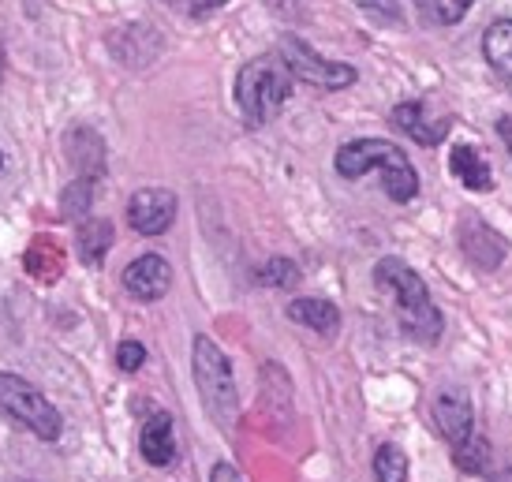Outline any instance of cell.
Segmentation results:
<instances>
[{
	"mask_svg": "<svg viewBox=\"0 0 512 482\" xmlns=\"http://www.w3.org/2000/svg\"><path fill=\"white\" fill-rule=\"evenodd\" d=\"M498 135H501V142H505V150L512 154V116H501L498 120Z\"/></svg>",
	"mask_w": 512,
	"mask_h": 482,
	"instance_id": "27",
	"label": "cell"
},
{
	"mask_svg": "<svg viewBox=\"0 0 512 482\" xmlns=\"http://www.w3.org/2000/svg\"><path fill=\"white\" fill-rule=\"evenodd\" d=\"M471 4L475 0H415L419 19L430 23V27H456L471 12Z\"/></svg>",
	"mask_w": 512,
	"mask_h": 482,
	"instance_id": "19",
	"label": "cell"
},
{
	"mask_svg": "<svg viewBox=\"0 0 512 482\" xmlns=\"http://www.w3.org/2000/svg\"><path fill=\"white\" fill-rule=\"evenodd\" d=\"M210 482H243V475L232 464H214V471H210Z\"/></svg>",
	"mask_w": 512,
	"mask_h": 482,
	"instance_id": "26",
	"label": "cell"
},
{
	"mask_svg": "<svg viewBox=\"0 0 512 482\" xmlns=\"http://www.w3.org/2000/svg\"><path fill=\"white\" fill-rule=\"evenodd\" d=\"M281 57H285L288 71L296 75L299 83L314 86V90H344L359 79L352 64H341V60H326L318 49H311L299 38H285L281 42Z\"/></svg>",
	"mask_w": 512,
	"mask_h": 482,
	"instance_id": "6",
	"label": "cell"
},
{
	"mask_svg": "<svg viewBox=\"0 0 512 482\" xmlns=\"http://www.w3.org/2000/svg\"><path fill=\"white\" fill-rule=\"evenodd\" d=\"M139 449H143V460L154 464V468H169L176 460V434H172V415L157 412L146 419L143 434H139Z\"/></svg>",
	"mask_w": 512,
	"mask_h": 482,
	"instance_id": "12",
	"label": "cell"
},
{
	"mask_svg": "<svg viewBox=\"0 0 512 482\" xmlns=\"http://www.w3.org/2000/svg\"><path fill=\"white\" fill-rule=\"evenodd\" d=\"M374 479L378 482H404L408 479V456L400 445H382L374 453Z\"/></svg>",
	"mask_w": 512,
	"mask_h": 482,
	"instance_id": "22",
	"label": "cell"
},
{
	"mask_svg": "<svg viewBox=\"0 0 512 482\" xmlns=\"http://www.w3.org/2000/svg\"><path fill=\"white\" fill-rule=\"evenodd\" d=\"M288 318L299 322V326L314 329V333H322V337H333V333L341 329V311H337V303H333V299H322V296L292 299V303H288Z\"/></svg>",
	"mask_w": 512,
	"mask_h": 482,
	"instance_id": "13",
	"label": "cell"
},
{
	"mask_svg": "<svg viewBox=\"0 0 512 482\" xmlns=\"http://www.w3.org/2000/svg\"><path fill=\"white\" fill-rule=\"evenodd\" d=\"M0 169H4V154H0Z\"/></svg>",
	"mask_w": 512,
	"mask_h": 482,
	"instance_id": "30",
	"label": "cell"
},
{
	"mask_svg": "<svg viewBox=\"0 0 512 482\" xmlns=\"http://www.w3.org/2000/svg\"><path fill=\"white\" fill-rule=\"evenodd\" d=\"M23 266H27L30 277H38V281L53 284V281H60V270H64V251H60V247L49 240V236H38V240L27 247V255H23Z\"/></svg>",
	"mask_w": 512,
	"mask_h": 482,
	"instance_id": "17",
	"label": "cell"
},
{
	"mask_svg": "<svg viewBox=\"0 0 512 482\" xmlns=\"http://www.w3.org/2000/svg\"><path fill=\"white\" fill-rule=\"evenodd\" d=\"M0 412L15 423H23L42 441H57L64 430V419L53 408V400L45 397L38 385H30L27 378L8 374V370H0Z\"/></svg>",
	"mask_w": 512,
	"mask_h": 482,
	"instance_id": "5",
	"label": "cell"
},
{
	"mask_svg": "<svg viewBox=\"0 0 512 482\" xmlns=\"http://www.w3.org/2000/svg\"><path fill=\"white\" fill-rule=\"evenodd\" d=\"M393 124H397L404 135H412L419 146H438V142L445 139V131H449V120L430 124L423 101H400L397 109H393Z\"/></svg>",
	"mask_w": 512,
	"mask_h": 482,
	"instance_id": "14",
	"label": "cell"
},
{
	"mask_svg": "<svg viewBox=\"0 0 512 482\" xmlns=\"http://www.w3.org/2000/svg\"><path fill=\"white\" fill-rule=\"evenodd\" d=\"M124 288H128V296H135L139 303H157V299L169 296L172 266L161 255H139L135 262H128V270H124Z\"/></svg>",
	"mask_w": 512,
	"mask_h": 482,
	"instance_id": "9",
	"label": "cell"
},
{
	"mask_svg": "<svg viewBox=\"0 0 512 482\" xmlns=\"http://www.w3.org/2000/svg\"><path fill=\"white\" fill-rule=\"evenodd\" d=\"M258 281L266 284V288H296L299 266L292 258H270V262L258 270Z\"/></svg>",
	"mask_w": 512,
	"mask_h": 482,
	"instance_id": "23",
	"label": "cell"
},
{
	"mask_svg": "<svg viewBox=\"0 0 512 482\" xmlns=\"http://www.w3.org/2000/svg\"><path fill=\"white\" fill-rule=\"evenodd\" d=\"M449 169H453V176L468 187V191H494V169H490V161L479 154V146H453Z\"/></svg>",
	"mask_w": 512,
	"mask_h": 482,
	"instance_id": "15",
	"label": "cell"
},
{
	"mask_svg": "<svg viewBox=\"0 0 512 482\" xmlns=\"http://www.w3.org/2000/svg\"><path fill=\"white\" fill-rule=\"evenodd\" d=\"M0 79H4V49H0Z\"/></svg>",
	"mask_w": 512,
	"mask_h": 482,
	"instance_id": "29",
	"label": "cell"
},
{
	"mask_svg": "<svg viewBox=\"0 0 512 482\" xmlns=\"http://www.w3.org/2000/svg\"><path fill=\"white\" fill-rule=\"evenodd\" d=\"M453 464L464 471V475H483V471L490 468V441L471 434L464 445L453 449Z\"/></svg>",
	"mask_w": 512,
	"mask_h": 482,
	"instance_id": "21",
	"label": "cell"
},
{
	"mask_svg": "<svg viewBox=\"0 0 512 482\" xmlns=\"http://www.w3.org/2000/svg\"><path fill=\"white\" fill-rule=\"evenodd\" d=\"M292 86H296V75L288 71L281 53H266V57L247 60L236 71V105H240L243 120L251 128H266L273 116L288 105Z\"/></svg>",
	"mask_w": 512,
	"mask_h": 482,
	"instance_id": "3",
	"label": "cell"
},
{
	"mask_svg": "<svg viewBox=\"0 0 512 482\" xmlns=\"http://www.w3.org/2000/svg\"><path fill=\"white\" fill-rule=\"evenodd\" d=\"M64 150H68L75 176H86V180H101L105 176V139L94 128H86V124L72 128L64 135Z\"/></svg>",
	"mask_w": 512,
	"mask_h": 482,
	"instance_id": "11",
	"label": "cell"
},
{
	"mask_svg": "<svg viewBox=\"0 0 512 482\" xmlns=\"http://www.w3.org/2000/svg\"><path fill=\"white\" fill-rule=\"evenodd\" d=\"M374 284L393 296L397 314H400V326L408 329L412 341H419V344L441 341L445 318H441V311L434 307V299H430L427 281H423L408 262H400V258H393V255L382 258V262L374 266Z\"/></svg>",
	"mask_w": 512,
	"mask_h": 482,
	"instance_id": "1",
	"label": "cell"
},
{
	"mask_svg": "<svg viewBox=\"0 0 512 482\" xmlns=\"http://www.w3.org/2000/svg\"><path fill=\"white\" fill-rule=\"evenodd\" d=\"M94 184H98V180L75 176L72 184L64 187V195H60V217H64V221H83L86 210L94 206Z\"/></svg>",
	"mask_w": 512,
	"mask_h": 482,
	"instance_id": "20",
	"label": "cell"
},
{
	"mask_svg": "<svg viewBox=\"0 0 512 482\" xmlns=\"http://www.w3.org/2000/svg\"><path fill=\"white\" fill-rule=\"evenodd\" d=\"M460 247H464V255L479 270H498L501 262H505V243H501V236L486 225L483 217H464V225H460Z\"/></svg>",
	"mask_w": 512,
	"mask_h": 482,
	"instance_id": "10",
	"label": "cell"
},
{
	"mask_svg": "<svg viewBox=\"0 0 512 482\" xmlns=\"http://www.w3.org/2000/svg\"><path fill=\"white\" fill-rule=\"evenodd\" d=\"M206 8H221V4H228V0H202Z\"/></svg>",
	"mask_w": 512,
	"mask_h": 482,
	"instance_id": "28",
	"label": "cell"
},
{
	"mask_svg": "<svg viewBox=\"0 0 512 482\" xmlns=\"http://www.w3.org/2000/svg\"><path fill=\"white\" fill-rule=\"evenodd\" d=\"M191 367H195V385H199V400L206 415L225 434H232L236 419H240V397H236V378H232L228 355L206 333H199L191 344Z\"/></svg>",
	"mask_w": 512,
	"mask_h": 482,
	"instance_id": "4",
	"label": "cell"
},
{
	"mask_svg": "<svg viewBox=\"0 0 512 482\" xmlns=\"http://www.w3.org/2000/svg\"><path fill=\"white\" fill-rule=\"evenodd\" d=\"M146 363V348L139 341H120L116 348V367L124 370V374H135V370H143Z\"/></svg>",
	"mask_w": 512,
	"mask_h": 482,
	"instance_id": "25",
	"label": "cell"
},
{
	"mask_svg": "<svg viewBox=\"0 0 512 482\" xmlns=\"http://www.w3.org/2000/svg\"><path fill=\"white\" fill-rule=\"evenodd\" d=\"M356 4L370 15V19L385 23V27H404V12H400L397 0H356Z\"/></svg>",
	"mask_w": 512,
	"mask_h": 482,
	"instance_id": "24",
	"label": "cell"
},
{
	"mask_svg": "<svg viewBox=\"0 0 512 482\" xmlns=\"http://www.w3.org/2000/svg\"><path fill=\"white\" fill-rule=\"evenodd\" d=\"M113 240H116L113 221H105V217H90V221H83V225H79V240H75L83 266L98 270L101 262H105V255H109Z\"/></svg>",
	"mask_w": 512,
	"mask_h": 482,
	"instance_id": "16",
	"label": "cell"
},
{
	"mask_svg": "<svg viewBox=\"0 0 512 482\" xmlns=\"http://www.w3.org/2000/svg\"><path fill=\"white\" fill-rule=\"evenodd\" d=\"M333 169L341 172L344 180H359L370 169H378L382 172L385 195L393 202H412L419 195V172H415L412 157L389 139L344 142L341 150H337V157H333Z\"/></svg>",
	"mask_w": 512,
	"mask_h": 482,
	"instance_id": "2",
	"label": "cell"
},
{
	"mask_svg": "<svg viewBox=\"0 0 512 482\" xmlns=\"http://www.w3.org/2000/svg\"><path fill=\"white\" fill-rule=\"evenodd\" d=\"M483 57L501 79H512V19H498V23L486 27Z\"/></svg>",
	"mask_w": 512,
	"mask_h": 482,
	"instance_id": "18",
	"label": "cell"
},
{
	"mask_svg": "<svg viewBox=\"0 0 512 482\" xmlns=\"http://www.w3.org/2000/svg\"><path fill=\"white\" fill-rule=\"evenodd\" d=\"M430 415H434V426H438V434L449 445H464L471 438V397L468 389H460V385H445L434 393L430 400Z\"/></svg>",
	"mask_w": 512,
	"mask_h": 482,
	"instance_id": "8",
	"label": "cell"
},
{
	"mask_svg": "<svg viewBox=\"0 0 512 482\" xmlns=\"http://www.w3.org/2000/svg\"><path fill=\"white\" fill-rule=\"evenodd\" d=\"M176 221V195L169 187H143L128 199V225L139 236H161Z\"/></svg>",
	"mask_w": 512,
	"mask_h": 482,
	"instance_id": "7",
	"label": "cell"
}]
</instances>
